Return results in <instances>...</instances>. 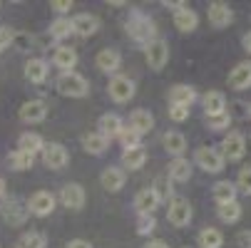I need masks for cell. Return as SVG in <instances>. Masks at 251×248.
Listing matches in <instances>:
<instances>
[{
  "label": "cell",
  "instance_id": "f6af8a7d",
  "mask_svg": "<svg viewBox=\"0 0 251 248\" xmlns=\"http://www.w3.org/2000/svg\"><path fill=\"white\" fill-rule=\"evenodd\" d=\"M236 246L239 248H251V231H239L236 233Z\"/></svg>",
  "mask_w": 251,
  "mask_h": 248
},
{
  "label": "cell",
  "instance_id": "484cf974",
  "mask_svg": "<svg viewBox=\"0 0 251 248\" xmlns=\"http://www.w3.org/2000/svg\"><path fill=\"white\" fill-rule=\"evenodd\" d=\"M197 25H199V15H197L189 5L174 13V27H176L179 32H194Z\"/></svg>",
  "mask_w": 251,
  "mask_h": 248
},
{
  "label": "cell",
  "instance_id": "7c38bea8",
  "mask_svg": "<svg viewBox=\"0 0 251 248\" xmlns=\"http://www.w3.org/2000/svg\"><path fill=\"white\" fill-rule=\"evenodd\" d=\"M0 211H3V219L10 224V226H23L25 219H27V203H23L20 199H5L3 206H0Z\"/></svg>",
  "mask_w": 251,
  "mask_h": 248
},
{
  "label": "cell",
  "instance_id": "83f0119b",
  "mask_svg": "<svg viewBox=\"0 0 251 248\" xmlns=\"http://www.w3.org/2000/svg\"><path fill=\"white\" fill-rule=\"evenodd\" d=\"M147 161V149L145 147H132V149H125L122 152V169H129V171H137L142 169Z\"/></svg>",
  "mask_w": 251,
  "mask_h": 248
},
{
  "label": "cell",
  "instance_id": "816d5d0a",
  "mask_svg": "<svg viewBox=\"0 0 251 248\" xmlns=\"http://www.w3.org/2000/svg\"><path fill=\"white\" fill-rule=\"evenodd\" d=\"M249 119H251V104H249Z\"/></svg>",
  "mask_w": 251,
  "mask_h": 248
},
{
  "label": "cell",
  "instance_id": "5bb4252c",
  "mask_svg": "<svg viewBox=\"0 0 251 248\" xmlns=\"http://www.w3.org/2000/svg\"><path fill=\"white\" fill-rule=\"evenodd\" d=\"M48 119V104L43 99H30L20 107V122L25 124H40Z\"/></svg>",
  "mask_w": 251,
  "mask_h": 248
},
{
  "label": "cell",
  "instance_id": "4fadbf2b",
  "mask_svg": "<svg viewBox=\"0 0 251 248\" xmlns=\"http://www.w3.org/2000/svg\"><path fill=\"white\" fill-rule=\"evenodd\" d=\"M120 65H122V55H120L115 47H104V50H100L97 57H95V67L100 69V72L112 75V77L117 75Z\"/></svg>",
  "mask_w": 251,
  "mask_h": 248
},
{
  "label": "cell",
  "instance_id": "f35d334b",
  "mask_svg": "<svg viewBox=\"0 0 251 248\" xmlns=\"http://www.w3.org/2000/svg\"><path fill=\"white\" fill-rule=\"evenodd\" d=\"M229 124H231L229 110H226L224 114H217V117H206V127H209L211 132H224V129H229Z\"/></svg>",
  "mask_w": 251,
  "mask_h": 248
},
{
  "label": "cell",
  "instance_id": "d6a6232c",
  "mask_svg": "<svg viewBox=\"0 0 251 248\" xmlns=\"http://www.w3.org/2000/svg\"><path fill=\"white\" fill-rule=\"evenodd\" d=\"M150 189L154 191V196H157V201H159V203H162V201H167V203H169V201L174 199V196H172V194H174V189H172V181H169V176H167V174H159Z\"/></svg>",
  "mask_w": 251,
  "mask_h": 248
},
{
  "label": "cell",
  "instance_id": "ee69618b",
  "mask_svg": "<svg viewBox=\"0 0 251 248\" xmlns=\"http://www.w3.org/2000/svg\"><path fill=\"white\" fill-rule=\"evenodd\" d=\"M50 8L55 13H67V10H73V0H52Z\"/></svg>",
  "mask_w": 251,
  "mask_h": 248
},
{
  "label": "cell",
  "instance_id": "52a82bcc",
  "mask_svg": "<svg viewBox=\"0 0 251 248\" xmlns=\"http://www.w3.org/2000/svg\"><path fill=\"white\" fill-rule=\"evenodd\" d=\"M246 154V136L241 132H229L222 141V157L224 161H241Z\"/></svg>",
  "mask_w": 251,
  "mask_h": 248
},
{
  "label": "cell",
  "instance_id": "f907efd6",
  "mask_svg": "<svg viewBox=\"0 0 251 248\" xmlns=\"http://www.w3.org/2000/svg\"><path fill=\"white\" fill-rule=\"evenodd\" d=\"M3 199H5V179L0 176V201H3Z\"/></svg>",
  "mask_w": 251,
  "mask_h": 248
},
{
  "label": "cell",
  "instance_id": "e575fe53",
  "mask_svg": "<svg viewBox=\"0 0 251 248\" xmlns=\"http://www.w3.org/2000/svg\"><path fill=\"white\" fill-rule=\"evenodd\" d=\"M217 214L224 224H236L241 219V203L239 201H229V203H219Z\"/></svg>",
  "mask_w": 251,
  "mask_h": 248
},
{
  "label": "cell",
  "instance_id": "ac0fdd59",
  "mask_svg": "<svg viewBox=\"0 0 251 248\" xmlns=\"http://www.w3.org/2000/svg\"><path fill=\"white\" fill-rule=\"evenodd\" d=\"M52 65L60 67L62 72H73L75 65H77V50L70 47V45H57L52 52Z\"/></svg>",
  "mask_w": 251,
  "mask_h": 248
},
{
  "label": "cell",
  "instance_id": "277c9868",
  "mask_svg": "<svg viewBox=\"0 0 251 248\" xmlns=\"http://www.w3.org/2000/svg\"><path fill=\"white\" fill-rule=\"evenodd\" d=\"M194 161H197V166L199 169H204L206 174H219L222 169H224V157H222V152L217 149V147H199L197 152H194Z\"/></svg>",
  "mask_w": 251,
  "mask_h": 248
},
{
  "label": "cell",
  "instance_id": "c3c4849f",
  "mask_svg": "<svg viewBox=\"0 0 251 248\" xmlns=\"http://www.w3.org/2000/svg\"><path fill=\"white\" fill-rule=\"evenodd\" d=\"M145 248H169V246H167V241H162V238H152V241H147Z\"/></svg>",
  "mask_w": 251,
  "mask_h": 248
},
{
  "label": "cell",
  "instance_id": "74e56055",
  "mask_svg": "<svg viewBox=\"0 0 251 248\" xmlns=\"http://www.w3.org/2000/svg\"><path fill=\"white\" fill-rule=\"evenodd\" d=\"M154 228H157L154 214H139L137 216V233L139 236H150V233H154Z\"/></svg>",
  "mask_w": 251,
  "mask_h": 248
},
{
  "label": "cell",
  "instance_id": "f1b7e54d",
  "mask_svg": "<svg viewBox=\"0 0 251 248\" xmlns=\"http://www.w3.org/2000/svg\"><path fill=\"white\" fill-rule=\"evenodd\" d=\"M236 184L234 181H229V179H222V181H217L211 186V196H214V201H217V206L219 203H229V201H236Z\"/></svg>",
  "mask_w": 251,
  "mask_h": 248
},
{
  "label": "cell",
  "instance_id": "8d00e7d4",
  "mask_svg": "<svg viewBox=\"0 0 251 248\" xmlns=\"http://www.w3.org/2000/svg\"><path fill=\"white\" fill-rule=\"evenodd\" d=\"M8 161H10V166H13L15 171H27V169H32V164H35V154H27V152L15 149V152L8 157Z\"/></svg>",
  "mask_w": 251,
  "mask_h": 248
},
{
  "label": "cell",
  "instance_id": "f546056e",
  "mask_svg": "<svg viewBox=\"0 0 251 248\" xmlns=\"http://www.w3.org/2000/svg\"><path fill=\"white\" fill-rule=\"evenodd\" d=\"M157 206H159V201H157V196H154L152 189L137 191V196H134V211H137V216L139 214H154Z\"/></svg>",
  "mask_w": 251,
  "mask_h": 248
},
{
  "label": "cell",
  "instance_id": "836d02e7",
  "mask_svg": "<svg viewBox=\"0 0 251 248\" xmlns=\"http://www.w3.org/2000/svg\"><path fill=\"white\" fill-rule=\"evenodd\" d=\"M48 32H50L52 40H65V38L73 35V20H70V18H57V20L50 23V30Z\"/></svg>",
  "mask_w": 251,
  "mask_h": 248
},
{
  "label": "cell",
  "instance_id": "9a60e30c",
  "mask_svg": "<svg viewBox=\"0 0 251 248\" xmlns=\"http://www.w3.org/2000/svg\"><path fill=\"white\" fill-rule=\"evenodd\" d=\"M127 181V174L122 166H107L102 174H100V184L104 191H110V194H117Z\"/></svg>",
  "mask_w": 251,
  "mask_h": 248
},
{
  "label": "cell",
  "instance_id": "6da1fadb",
  "mask_svg": "<svg viewBox=\"0 0 251 248\" xmlns=\"http://www.w3.org/2000/svg\"><path fill=\"white\" fill-rule=\"evenodd\" d=\"M127 35L137 43V45H150L152 40H157V27L154 20L150 15H145L142 10H132L127 18Z\"/></svg>",
  "mask_w": 251,
  "mask_h": 248
},
{
  "label": "cell",
  "instance_id": "681fc988",
  "mask_svg": "<svg viewBox=\"0 0 251 248\" xmlns=\"http://www.w3.org/2000/svg\"><path fill=\"white\" fill-rule=\"evenodd\" d=\"M244 47H246V52H251V30L244 35Z\"/></svg>",
  "mask_w": 251,
  "mask_h": 248
},
{
  "label": "cell",
  "instance_id": "bcb514c9",
  "mask_svg": "<svg viewBox=\"0 0 251 248\" xmlns=\"http://www.w3.org/2000/svg\"><path fill=\"white\" fill-rule=\"evenodd\" d=\"M65 248H95V246L90 241H85V238H73V241H67Z\"/></svg>",
  "mask_w": 251,
  "mask_h": 248
},
{
  "label": "cell",
  "instance_id": "ffe728a7",
  "mask_svg": "<svg viewBox=\"0 0 251 248\" xmlns=\"http://www.w3.org/2000/svg\"><path fill=\"white\" fill-rule=\"evenodd\" d=\"M122 119L117 117V114H102L100 119H97V134H102L107 141H112V139H117L120 136V132H122Z\"/></svg>",
  "mask_w": 251,
  "mask_h": 248
},
{
  "label": "cell",
  "instance_id": "60d3db41",
  "mask_svg": "<svg viewBox=\"0 0 251 248\" xmlns=\"http://www.w3.org/2000/svg\"><path fill=\"white\" fill-rule=\"evenodd\" d=\"M120 141H122V147L125 149H132V147H139V134L132 129V127H122V132H120V136H117Z\"/></svg>",
  "mask_w": 251,
  "mask_h": 248
},
{
  "label": "cell",
  "instance_id": "30bf717a",
  "mask_svg": "<svg viewBox=\"0 0 251 248\" xmlns=\"http://www.w3.org/2000/svg\"><path fill=\"white\" fill-rule=\"evenodd\" d=\"M60 201H62V206L65 208H70V211H80L82 206H85V201H87V194H85V189H82V184H65L62 189H60Z\"/></svg>",
  "mask_w": 251,
  "mask_h": 248
},
{
  "label": "cell",
  "instance_id": "b9f144b4",
  "mask_svg": "<svg viewBox=\"0 0 251 248\" xmlns=\"http://www.w3.org/2000/svg\"><path fill=\"white\" fill-rule=\"evenodd\" d=\"M169 119L172 122H187L189 119V107H176V104H169Z\"/></svg>",
  "mask_w": 251,
  "mask_h": 248
},
{
  "label": "cell",
  "instance_id": "e0dca14e",
  "mask_svg": "<svg viewBox=\"0 0 251 248\" xmlns=\"http://www.w3.org/2000/svg\"><path fill=\"white\" fill-rule=\"evenodd\" d=\"M100 30V18L92 13H80L73 18V32L80 35V38H92V35Z\"/></svg>",
  "mask_w": 251,
  "mask_h": 248
},
{
  "label": "cell",
  "instance_id": "d6986e66",
  "mask_svg": "<svg viewBox=\"0 0 251 248\" xmlns=\"http://www.w3.org/2000/svg\"><path fill=\"white\" fill-rule=\"evenodd\" d=\"M201 104H204V114L206 117H217V114H224L226 112V97L219 90H209L201 97Z\"/></svg>",
  "mask_w": 251,
  "mask_h": 248
},
{
  "label": "cell",
  "instance_id": "7bdbcfd3",
  "mask_svg": "<svg viewBox=\"0 0 251 248\" xmlns=\"http://www.w3.org/2000/svg\"><path fill=\"white\" fill-rule=\"evenodd\" d=\"M13 30L10 27H0V52L8 50V45H13Z\"/></svg>",
  "mask_w": 251,
  "mask_h": 248
},
{
  "label": "cell",
  "instance_id": "8fae6325",
  "mask_svg": "<svg viewBox=\"0 0 251 248\" xmlns=\"http://www.w3.org/2000/svg\"><path fill=\"white\" fill-rule=\"evenodd\" d=\"M206 18L214 27H229L234 23V10L229 3H222V0H214V3H209V10H206Z\"/></svg>",
  "mask_w": 251,
  "mask_h": 248
},
{
  "label": "cell",
  "instance_id": "3957f363",
  "mask_svg": "<svg viewBox=\"0 0 251 248\" xmlns=\"http://www.w3.org/2000/svg\"><path fill=\"white\" fill-rule=\"evenodd\" d=\"M167 221L174 226V228H184L192 224V203L184 199V196H174L169 201V208H167Z\"/></svg>",
  "mask_w": 251,
  "mask_h": 248
},
{
  "label": "cell",
  "instance_id": "9c48e42d",
  "mask_svg": "<svg viewBox=\"0 0 251 248\" xmlns=\"http://www.w3.org/2000/svg\"><path fill=\"white\" fill-rule=\"evenodd\" d=\"M107 92H110L112 102L125 104V102H129L134 97V82L129 77H125V75H115L110 80V85H107Z\"/></svg>",
  "mask_w": 251,
  "mask_h": 248
},
{
  "label": "cell",
  "instance_id": "4dcf8cb0",
  "mask_svg": "<svg viewBox=\"0 0 251 248\" xmlns=\"http://www.w3.org/2000/svg\"><path fill=\"white\" fill-rule=\"evenodd\" d=\"M197 243H199V248H222V246H224V236H222V231H219V228L206 226V228H201V231H199Z\"/></svg>",
  "mask_w": 251,
  "mask_h": 248
},
{
  "label": "cell",
  "instance_id": "603a6c76",
  "mask_svg": "<svg viewBox=\"0 0 251 248\" xmlns=\"http://www.w3.org/2000/svg\"><path fill=\"white\" fill-rule=\"evenodd\" d=\"M162 147H164L167 154H172L176 159V157H182L187 152V136L182 132H167L162 136Z\"/></svg>",
  "mask_w": 251,
  "mask_h": 248
},
{
  "label": "cell",
  "instance_id": "2e32d148",
  "mask_svg": "<svg viewBox=\"0 0 251 248\" xmlns=\"http://www.w3.org/2000/svg\"><path fill=\"white\" fill-rule=\"evenodd\" d=\"M48 75H50L48 60H43V57H30V60H27V65H25V77H27V82L43 85V82L48 80Z\"/></svg>",
  "mask_w": 251,
  "mask_h": 248
},
{
  "label": "cell",
  "instance_id": "d4e9b609",
  "mask_svg": "<svg viewBox=\"0 0 251 248\" xmlns=\"http://www.w3.org/2000/svg\"><path fill=\"white\" fill-rule=\"evenodd\" d=\"M167 176H169V181H189V176H192V164L189 159L184 157H176L169 161V169H167Z\"/></svg>",
  "mask_w": 251,
  "mask_h": 248
},
{
  "label": "cell",
  "instance_id": "1f68e13d",
  "mask_svg": "<svg viewBox=\"0 0 251 248\" xmlns=\"http://www.w3.org/2000/svg\"><path fill=\"white\" fill-rule=\"evenodd\" d=\"M43 147H45L43 136H40V134H35V132H25V134L18 136V149H20V152L38 154V152H43Z\"/></svg>",
  "mask_w": 251,
  "mask_h": 248
},
{
  "label": "cell",
  "instance_id": "f5cc1de1",
  "mask_svg": "<svg viewBox=\"0 0 251 248\" xmlns=\"http://www.w3.org/2000/svg\"><path fill=\"white\" fill-rule=\"evenodd\" d=\"M184 248H189V246H184Z\"/></svg>",
  "mask_w": 251,
  "mask_h": 248
},
{
  "label": "cell",
  "instance_id": "7dc6e473",
  "mask_svg": "<svg viewBox=\"0 0 251 248\" xmlns=\"http://www.w3.org/2000/svg\"><path fill=\"white\" fill-rule=\"evenodd\" d=\"M231 107L236 110V112H234L236 117H249V104H244V102H234ZM234 114H231V119H234Z\"/></svg>",
  "mask_w": 251,
  "mask_h": 248
},
{
  "label": "cell",
  "instance_id": "7a4b0ae2",
  "mask_svg": "<svg viewBox=\"0 0 251 248\" xmlns=\"http://www.w3.org/2000/svg\"><path fill=\"white\" fill-rule=\"evenodd\" d=\"M55 87H57L60 94L73 97V99H82V97L90 94V82H87L80 72H75V69H73V72H62V75L57 77Z\"/></svg>",
  "mask_w": 251,
  "mask_h": 248
},
{
  "label": "cell",
  "instance_id": "7402d4cb",
  "mask_svg": "<svg viewBox=\"0 0 251 248\" xmlns=\"http://www.w3.org/2000/svg\"><path fill=\"white\" fill-rule=\"evenodd\" d=\"M229 87L231 90H249L251 87V62H239L229 72Z\"/></svg>",
  "mask_w": 251,
  "mask_h": 248
},
{
  "label": "cell",
  "instance_id": "ba28073f",
  "mask_svg": "<svg viewBox=\"0 0 251 248\" xmlns=\"http://www.w3.org/2000/svg\"><path fill=\"white\" fill-rule=\"evenodd\" d=\"M25 203H27V211H30L32 216L45 219V216H50L52 211H55L57 199H55V194H50V191H35Z\"/></svg>",
  "mask_w": 251,
  "mask_h": 248
},
{
  "label": "cell",
  "instance_id": "ab89813d",
  "mask_svg": "<svg viewBox=\"0 0 251 248\" xmlns=\"http://www.w3.org/2000/svg\"><path fill=\"white\" fill-rule=\"evenodd\" d=\"M234 184H236V191H244L246 196H251V166L239 169V176Z\"/></svg>",
  "mask_w": 251,
  "mask_h": 248
},
{
  "label": "cell",
  "instance_id": "d590c367",
  "mask_svg": "<svg viewBox=\"0 0 251 248\" xmlns=\"http://www.w3.org/2000/svg\"><path fill=\"white\" fill-rule=\"evenodd\" d=\"M45 246H48V238L40 231H27L15 243V248H45Z\"/></svg>",
  "mask_w": 251,
  "mask_h": 248
},
{
  "label": "cell",
  "instance_id": "8992f818",
  "mask_svg": "<svg viewBox=\"0 0 251 248\" xmlns=\"http://www.w3.org/2000/svg\"><path fill=\"white\" fill-rule=\"evenodd\" d=\"M145 57H147L150 69L159 72V69H164V65L169 62V43L162 40V38L152 40L150 45H145Z\"/></svg>",
  "mask_w": 251,
  "mask_h": 248
},
{
  "label": "cell",
  "instance_id": "4316f807",
  "mask_svg": "<svg viewBox=\"0 0 251 248\" xmlns=\"http://www.w3.org/2000/svg\"><path fill=\"white\" fill-rule=\"evenodd\" d=\"M107 147H110V141H107L102 134H97V132H87V134H82V149H85L87 154H92V157H102V154L107 152Z\"/></svg>",
  "mask_w": 251,
  "mask_h": 248
},
{
  "label": "cell",
  "instance_id": "5b68a950",
  "mask_svg": "<svg viewBox=\"0 0 251 248\" xmlns=\"http://www.w3.org/2000/svg\"><path fill=\"white\" fill-rule=\"evenodd\" d=\"M40 154H43V164L48 169H52V171H60V169H65L70 164V154H67V149L60 144V141H45V147H43Z\"/></svg>",
  "mask_w": 251,
  "mask_h": 248
},
{
  "label": "cell",
  "instance_id": "cb8c5ba5",
  "mask_svg": "<svg viewBox=\"0 0 251 248\" xmlns=\"http://www.w3.org/2000/svg\"><path fill=\"white\" fill-rule=\"evenodd\" d=\"M127 127H132L139 136H142V134H150V132L154 129V117H152L150 110H134V112L129 114V124H127Z\"/></svg>",
  "mask_w": 251,
  "mask_h": 248
},
{
  "label": "cell",
  "instance_id": "44dd1931",
  "mask_svg": "<svg viewBox=\"0 0 251 248\" xmlns=\"http://www.w3.org/2000/svg\"><path fill=\"white\" fill-rule=\"evenodd\" d=\"M197 102V90L189 85H174L169 90V104H176V107H192Z\"/></svg>",
  "mask_w": 251,
  "mask_h": 248
}]
</instances>
